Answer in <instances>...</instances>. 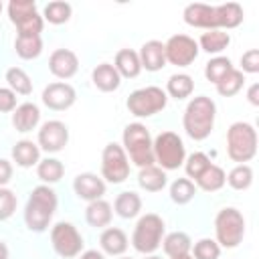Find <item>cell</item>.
<instances>
[{"instance_id": "20", "label": "cell", "mask_w": 259, "mask_h": 259, "mask_svg": "<svg viewBox=\"0 0 259 259\" xmlns=\"http://www.w3.org/2000/svg\"><path fill=\"white\" fill-rule=\"evenodd\" d=\"M99 245H101V253H107V255H113V257H119L127 251V235L117 229V227H105L103 233L99 235Z\"/></svg>"}, {"instance_id": "19", "label": "cell", "mask_w": 259, "mask_h": 259, "mask_svg": "<svg viewBox=\"0 0 259 259\" xmlns=\"http://www.w3.org/2000/svg\"><path fill=\"white\" fill-rule=\"evenodd\" d=\"M40 121V109L36 103H20L16 105V109L12 111V125L16 132L20 134H26V132H32Z\"/></svg>"}, {"instance_id": "47", "label": "cell", "mask_w": 259, "mask_h": 259, "mask_svg": "<svg viewBox=\"0 0 259 259\" xmlns=\"http://www.w3.org/2000/svg\"><path fill=\"white\" fill-rule=\"evenodd\" d=\"M79 259H105V255L101 251H97V249H89V251H83L79 255Z\"/></svg>"}, {"instance_id": "37", "label": "cell", "mask_w": 259, "mask_h": 259, "mask_svg": "<svg viewBox=\"0 0 259 259\" xmlns=\"http://www.w3.org/2000/svg\"><path fill=\"white\" fill-rule=\"evenodd\" d=\"M71 4L69 2H61V0H55V2H49L42 10V20H49L51 24H65L69 18H71Z\"/></svg>"}, {"instance_id": "48", "label": "cell", "mask_w": 259, "mask_h": 259, "mask_svg": "<svg viewBox=\"0 0 259 259\" xmlns=\"http://www.w3.org/2000/svg\"><path fill=\"white\" fill-rule=\"evenodd\" d=\"M10 255H8V247H6V243L4 241H0V259H8Z\"/></svg>"}, {"instance_id": "27", "label": "cell", "mask_w": 259, "mask_h": 259, "mask_svg": "<svg viewBox=\"0 0 259 259\" xmlns=\"http://www.w3.org/2000/svg\"><path fill=\"white\" fill-rule=\"evenodd\" d=\"M194 182H196L194 186L204 190V192H217V190H221L227 184V174H225V170L221 166L210 164Z\"/></svg>"}, {"instance_id": "25", "label": "cell", "mask_w": 259, "mask_h": 259, "mask_svg": "<svg viewBox=\"0 0 259 259\" xmlns=\"http://www.w3.org/2000/svg\"><path fill=\"white\" fill-rule=\"evenodd\" d=\"M138 184H140V188H144L146 192H160V190L168 184L166 170H162V168L156 166V164H154V166L140 168Z\"/></svg>"}, {"instance_id": "8", "label": "cell", "mask_w": 259, "mask_h": 259, "mask_svg": "<svg viewBox=\"0 0 259 259\" xmlns=\"http://www.w3.org/2000/svg\"><path fill=\"white\" fill-rule=\"evenodd\" d=\"M168 103V95L162 87L156 85H148V87H140L136 91L130 93L125 107L132 115L136 117H150L160 113Z\"/></svg>"}, {"instance_id": "50", "label": "cell", "mask_w": 259, "mask_h": 259, "mask_svg": "<svg viewBox=\"0 0 259 259\" xmlns=\"http://www.w3.org/2000/svg\"><path fill=\"white\" fill-rule=\"evenodd\" d=\"M146 259H162V257H158V255H146Z\"/></svg>"}, {"instance_id": "52", "label": "cell", "mask_w": 259, "mask_h": 259, "mask_svg": "<svg viewBox=\"0 0 259 259\" xmlns=\"http://www.w3.org/2000/svg\"><path fill=\"white\" fill-rule=\"evenodd\" d=\"M0 12H2V2H0Z\"/></svg>"}, {"instance_id": "44", "label": "cell", "mask_w": 259, "mask_h": 259, "mask_svg": "<svg viewBox=\"0 0 259 259\" xmlns=\"http://www.w3.org/2000/svg\"><path fill=\"white\" fill-rule=\"evenodd\" d=\"M16 109V93L8 87H0V113H12Z\"/></svg>"}, {"instance_id": "13", "label": "cell", "mask_w": 259, "mask_h": 259, "mask_svg": "<svg viewBox=\"0 0 259 259\" xmlns=\"http://www.w3.org/2000/svg\"><path fill=\"white\" fill-rule=\"evenodd\" d=\"M69 142V127L59 119H49L38 130V148L47 154L61 152Z\"/></svg>"}, {"instance_id": "34", "label": "cell", "mask_w": 259, "mask_h": 259, "mask_svg": "<svg viewBox=\"0 0 259 259\" xmlns=\"http://www.w3.org/2000/svg\"><path fill=\"white\" fill-rule=\"evenodd\" d=\"M217 12H219V20H221V30L223 28H237L241 22H243V18H245V14H243V8H241V4H237V2H227V4H219L217 6Z\"/></svg>"}, {"instance_id": "22", "label": "cell", "mask_w": 259, "mask_h": 259, "mask_svg": "<svg viewBox=\"0 0 259 259\" xmlns=\"http://www.w3.org/2000/svg\"><path fill=\"white\" fill-rule=\"evenodd\" d=\"M12 160L20 168H32L40 162V148L32 140H18L12 146Z\"/></svg>"}, {"instance_id": "18", "label": "cell", "mask_w": 259, "mask_h": 259, "mask_svg": "<svg viewBox=\"0 0 259 259\" xmlns=\"http://www.w3.org/2000/svg\"><path fill=\"white\" fill-rule=\"evenodd\" d=\"M142 69L156 73L162 67H166V53H164V42L160 40H146L138 53Z\"/></svg>"}, {"instance_id": "51", "label": "cell", "mask_w": 259, "mask_h": 259, "mask_svg": "<svg viewBox=\"0 0 259 259\" xmlns=\"http://www.w3.org/2000/svg\"><path fill=\"white\" fill-rule=\"evenodd\" d=\"M119 259H132V257H119Z\"/></svg>"}, {"instance_id": "49", "label": "cell", "mask_w": 259, "mask_h": 259, "mask_svg": "<svg viewBox=\"0 0 259 259\" xmlns=\"http://www.w3.org/2000/svg\"><path fill=\"white\" fill-rule=\"evenodd\" d=\"M172 259H194V257L188 253V255H180V257H172Z\"/></svg>"}, {"instance_id": "38", "label": "cell", "mask_w": 259, "mask_h": 259, "mask_svg": "<svg viewBox=\"0 0 259 259\" xmlns=\"http://www.w3.org/2000/svg\"><path fill=\"white\" fill-rule=\"evenodd\" d=\"M227 184L233 190H247L253 184V170L249 164H237L227 174Z\"/></svg>"}, {"instance_id": "46", "label": "cell", "mask_w": 259, "mask_h": 259, "mask_svg": "<svg viewBox=\"0 0 259 259\" xmlns=\"http://www.w3.org/2000/svg\"><path fill=\"white\" fill-rule=\"evenodd\" d=\"M247 99L251 105H259V83H253L249 89H247Z\"/></svg>"}, {"instance_id": "21", "label": "cell", "mask_w": 259, "mask_h": 259, "mask_svg": "<svg viewBox=\"0 0 259 259\" xmlns=\"http://www.w3.org/2000/svg\"><path fill=\"white\" fill-rule=\"evenodd\" d=\"M91 81L93 85L103 91V93H111V91H117L119 85H121V77L119 73L115 71V67L111 63H99L93 71H91Z\"/></svg>"}, {"instance_id": "12", "label": "cell", "mask_w": 259, "mask_h": 259, "mask_svg": "<svg viewBox=\"0 0 259 259\" xmlns=\"http://www.w3.org/2000/svg\"><path fill=\"white\" fill-rule=\"evenodd\" d=\"M198 42L188 36V34H172L164 42V53H166V63L176 65V67H188L196 61L198 57Z\"/></svg>"}, {"instance_id": "41", "label": "cell", "mask_w": 259, "mask_h": 259, "mask_svg": "<svg viewBox=\"0 0 259 259\" xmlns=\"http://www.w3.org/2000/svg\"><path fill=\"white\" fill-rule=\"evenodd\" d=\"M192 257L194 259H219L221 257V247L214 239H198L192 247Z\"/></svg>"}, {"instance_id": "40", "label": "cell", "mask_w": 259, "mask_h": 259, "mask_svg": "<svg viewBox=\"0 0 259 259\" xmlns=\"http://www.w3.org/2000/svg\"><path fill=\"white\" fill-rule=\"evenodd\" d=\"M212 162H210V158L204 154V152H194V154H190L186 160H184V170H186V176L188 178H198L208 166H210Z\"/></svg>"}, {"instance_id": "45", "label": "cell", "mask_w": 259, "mask_h": 259, "mask_svg": "<svg viewBox=\"0 0 259 259\" xmlns=\"http://www.w3.org/2000/svg\"><path fill=\"white\" fill-rule=\"evenodd\" d=\"M12 164L8 162V160H4V158H0V188L2 186H6L10 180H12Z\"/></svg>"}, {"instance_id": "2", "label": "cell", "mask_w": 259, "mask_h": 259, "mask_svg": "<svg viewBox=\"0 0 259 259\" xmlns=\"http://www.w3.org/2000/svg\"><path fill=\"white\" fill-rule=\"evenodd\" d=\"M214 117H217V105L210 97L206 95L192 97L182 115V125L186 136L194 142L206 140L214 127Z\"/></svg>"}, {"instance_id": "42", "label": "cell", "mask_w": 259, "mask_h": 259, "mask_svg": "<svg viewBox=\"0 0 259 259\" xmlns=\"http://www.w3.org/2000/svg\"><path fill=\"white\" fill-rule=\"evenodd\" d=\"M16 204H18L16 194H14L10 188L2 186V188H0V221H8V219L14 214Z\"/></svg>"}, {"instance_id": "32", "label": "cell", "mask_w": 259, "mask_h": 259, "mask_svg": "<svg viewBox=\"0 0 259 259\" xmlns=\"http://www.w3.org/2000/svg\"><path fill=\"white\" fill-rule=\"evenodd\" d=\"M63 174H65V166L57 158H45L36 164V176L42 180V184L51 186V184L59 182L63 178Z\"/></svg>"}, {"instance_id": "7", "label": "cell", "mask_w": 259, "mask_h": 259, "mask_svg": "<svg viewBox=\"0 0 259 259\" xmlns=\"http://www.w3.org/2000/svg\"><path fill=\"white\" fill-rule=\"evenodd\" d=\"M154 160L162 170H178L186 160V148L178 134L162 132L154 138Z\"/></svg>"}, {"instance_id": "31", "label": "cell", "mask_w": 259, "mask_h": 259, "mask_svg": "<svg viewBox=\"0 0 259 259\" xmlns=\"http://www.w3.org/2000/svg\"><path fill=\"white\" fill-rule=\"evenodd\" d=\"M14 51L20 59L32 61L42 53V40L38 34H18L14 40Z\"/></svg>"}, {"instance_id": "30", "label": "cell", "mask_w": 259, "mask_h": 259, "mask_svg": "<svg viewBox=\"0 0 259 259\" xmlns=\"http://www.w3.org/2000/svg\"><path fill=\"white\" fill-rule=\"evenodd\" d=\"M194 91V81L190 75L186 73H174L168 77V83H166V95H170L172 99H186L190 97Z\"/></svg>"}, {"instance_id": "16", "label": "cell", "mask_w": 259, "mask_h": 259, "mask_svg": "<svg viewBox=\"0 0 259 259\" xmlns=\"http://www.w3.org/2000/svg\"><path fill=\"white\" fill-rule=\"evenodd\" d=\"M73 190H75V194L81 200L93 202V200L103 198V194H105V182H103V178H99L93 172H81L73 180Z\"/></svg>"}, {"instance_id": "35", "label": "cell", "mask_w": 259, "mask_h": 259, "mask_svg": "<svg viewBox=\"0 0 259 259\" xmlns=\"http://www.w3.org/2000/svg\"><path fill=\"white\" fill-rule=\"evenodd\" d=\"M235 67H233V61L229 59V57H212L206 65H204V77H206V81H210V83H219L223 77H227L231 71H233Z\"/></svg>"}, {"instance_id": "33", "label": "cell", "mask_w": 259, "mask_h": 259, "mask_svg": "<svg viewBox=\"0 0 259 259\" xmlns=\"http://www.w3.org/2000/svg\"><path fill=\"white\" fill-rule=\"evenodd\" d=\"M6 83H8V89H12L16 95H30L32 93V79L20 67H10L6 71Z\"/></svg>"}, {"instance_id": "6", "label": "cell", "mask_w": 259, "mask_h": 259, "mask_svg": "<svg viewBox=\"0 0 259 259\" xmlns=\"http://www.w3.org/2000/svg\"><path fill=\"white\" fill-rule=\"evenodd\" d=\"M214 241L219 247L235 249L245 237V217L235 206H225L214 217Z\"/></svg>"}, {"instance_id": "14", "label": "cell", "mask_w": 259, "mask_h": 259, "mask_svg": "<svg viewBox=\"0 0 259 259\" xmlns=\"http://www.w3.org/2000/svg\"><path fill=\"white\" fill-rule=\"evenodd\" d=\"M40 99L49 109L65 111V109L73 107V103L77 101V91L73 89V85H69L65 81H55V83H49L42 89Z\"/></svg>"}, {"instance_id": "11", "label": "cell", "mask_w": 259, "mask_h": 259, "mask_svg": "<svg viewBox=\"0 0 259 259\" xmlns=\"http://www.w3.org/2000/svg\"><path fill=\"white\" fill-rule=\"evenodd\" d=\"M51 245L63 259H73L83 251V237L73 223L61 221L51 229Z\"/></svg>"}, {"instance_id": "1", "label": "cell", "mask_w": 259, "mask_h": 259, "mask_svg": "<svg viewBox=\"0 0 259 259\" xmlns=\"http://www.w3.org/2000/svg\"><path fill=\"white\" fill-rule=\"evenodd\" d=\"M57 192L49 184H38L30 190V196L24 206V223L32 233H45L57 212Z\"/></svg>"}, {"instance_id": "17", "label": "cell", "mask_w": 259, "mask_h": 259, "mask_svg": "<svg viewBox=\"0 0 259 259\" xmlns=\"http://www.w3.org/2000/svg\"><path fill=\"white\" fill-rule=\"evenodd\" d=\"M79 69V59L69 49H57L49 57V71L57 79H71Z\"/></svg>"}, {"instance_id": "39", "label": "cell", "mask_w": 259, "mask_h": 259, "mask_svg": "<svg viewBox=\"0 0 259 259\" xmlns=\"http://www.w3.org/2000/svg\"><path fill=\"white\" fill-rule=\"evenodd\" d=\"M243 83H245V75L239 71V69H233L227 77H223L214 87H217V93L223 95V97H233L237 95L241 89H243Z\"/></svg>"}, {"instance_id": "15", "label": "cell", "mask_w": 259, "mask_h": 259, "mask_svg": "<svg viewBox=\"0 0 259 259\" xmlns=\"http://www.w3.org/2000/svg\"><path fill=\"white\" fill-rule=\"evenodd\" d=\"M182 16H184V22H186L188 26L204 28V30H221L217 6L202 4V2H194V4H188V6L184 8Z\"/></svg>"}, {"instance_id": "24", "label": "cell", "mask_w": 259, "mask_h": 259, "mask_svg": "<svg viewBox=\"0 0 259 259\" xmlns=\"http://www.w3.org/2000/svg\"><path fill=\"white\" fill-rule=\"evenodd\" d=\"M111 217H113V210H111V204H109L107 200L99 198V200L87 202V208H85V221H87L89 227L105 229V227H109Z\"/></svg>"}, {"instance_id": "28", "label": "cell", "mask_w": 259, "mask_h": 259, "mask_svg": "<svg viewBox=\"0 0 259 259\" xmlns=\"http://www.w3.org/2000/svg\"><path fill=\"white\" fill-rule=\"evenodd\" d=\"M162 249L170 259L172 257H180V255H188L190 249H192V241H190V237L186 233L174 231V233H168L162 239Z\"/></svg>"}, {"instance_id": "10", "label": "cell", "mask_w": 259, "mask_h": 259, "mask_svg": "<svg viewBox=\"0 0 259 259\" xmlns=\"http://www.w3.org/2000/svg\"><path fill=\"white\" fill-rule=\"evenodd\" d=\"M130 176V160L123 148L115 142H109L101 152V178L109 184H121Z\"/></svg>"}, {"instance_id": "9", "label": "cell", "mask_w": 259, "mask_h": 259, "mask_svg": "<svg viewBox=\"0 0 259 259\" xmlns=\"http://www.w3.org/2000/svg\"><path fill=\"white\" fill-rule=\"evenodd\" d=\"M8 18L16 26L18 34H38L42 32L45 20L36 10L32 0H12L8 4Z\"/></svg>"}, {"instance_id": "29", "label": "cell", "mask_w": 259, "mask_h": 259, "mask_svg": "<svg viewBox=\"0 0 259 259\" xmlns=\"http://www.w3.org/2000/svg\"><path fill=\"white\" fill-rule=\"evenodd\" d=\"M231 45V36L225 30H206L198 38V49L208 55H219Z\"/></svg>"}, {"instance_id": "26", "label": "cell", "mask_w": 259, "mask_h": 259, "mask_svg": "<svg viewBox=\"0 0 259 259\" xmlns=\"http://www.w3.org/2000/svg\"><path fill=\"white\" fill-rule=\"evenodd\" d=\"M113 210L121 219H134V217H138L140 210H142V198H140V194L134 192V190L119 192L115 196V200H113Z\"/></svg>"}, {"instance_id": "23", "label": "cell", "mask_w": 259, "mask_h": 259, "mask_svg": "<svg viewBox=\"0 0 259 259\" xmlns=\"http://www.w3.org/2000/svg\"><path fill=\"white\" fill-rule=\"evenodd\" d=\"M113 67H115V71L119 73L121 79H134L142 71L140 57H138V53L134 49H121V51H117L115 61H113Z\"/></svg>"}, {"instance_id": "4", "label": "cell", "mask_w": 259, "mask_h": 259, "mask_svg": "<svg viewBox=\"0 0 259 259\" xmlns=\"http://www.w3.org/2000/svg\"><path fill=\"white\" fill-rule=\"evenodd\" d=\"M227 154L237 164H247L257 154V130L249 121H235L227 130Z\"/></svg>"}, {"instance_id": "5", "label": "cell", "mask_w": 259, "mask_h": 259, "mask_svg": "<svg viewBox=\"0 0 259 259\" xmlns=\"http://www.w3.org/2000/svg\"><path fill=\"white\" fill-rule=\"evenodd\" d=\"M164 221L156 212H146L138 219L134 233H132V245L142 255H154L164 239Z\"/></svg>"}, {"instance_id": "43", "label": "cell", "mask_w": 259, "mask_h": 259, "mask_svg": "<svg viewBox=\"0 0 259 259\" xmlns=\"http://www.w3.org/2000/svg\"><path fill=\"white\" fill-rule=\"evenodd\" d=\"M243 75L249 73V75H255L259 73V51L257 49H249L241 55V69H239Z\"/></svg>"}, {"instance_id": "3", "label": "cell", "mask_w": 259, "mask_h": 259, "mask_svg": "<svg viewBox=\"0 0 259 259\" xmlns=\"http://www.w3.org/2000/svg\"><path fill=\"white\" fill-rule=\"evenodd\" d=\"M121 142H123V152L127 156L130 162H134L138 168H146V166H154L156 160H154V140L150 136V130L140 123V121H134V123H127L123 127V134H121Z\"/></svg>"}, {"instance_id": "36", "label": "cell", "mask_w": 259, "mask_h": 259, "mask_svg": "<svg viewBox=\"0 0 259 259\" xmlns=\"http://www.w3.org/2000/svg\"><path fill=\"white\" fill-rule=\"evenodd\" d=\"M196 194V186L190 178H176L170 184V198L174 204H188Z\"/></svg>"}]
</instances>
